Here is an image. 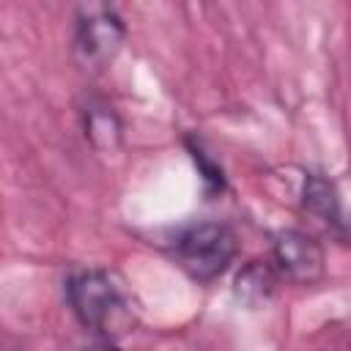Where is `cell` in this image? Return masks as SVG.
I'll return each instance as SVG.
<instances>
[{
	"label": "cell",
	"mask_w": 351,
	"mask_h": 351,
	"mask_svg": "<svg viewBox=\"0 0 351 351\" xmlns=\"http://www.w3.org/2000/svg\"><path fill=\"white\" fill-rule=\"evenodd\" d=\"M66 296H69L74 315L85 326H90L107 337L121 335L129 326L126 302H123L121 291L115 288V282L101 269H88V271L74 274L66 285Z\"/></svg>",
	"instance_id": "1"
},
{
	"label": "cell",
	"mask_w": 351,
	"mask_h": 351,
	"mask_svg": "<svg viewBox=\"0 0 351 351\" xmlns=\"http://www.w3.org/2000/svg\"><path fill=\"white\" fill-rule=\"evenodd\" d=\"M236 236L222 222H200L186 228L176 241V258L200 282L219 277L236 258Z\"/></svg>",
	"instance_id": "2"
},
{
	"label": "cell",
	"mask_w": 351,
	"mask_h": 351,
	"mask_svg": "<svg viewBox=\"0 0 351 351\" xmlns=\"http://www.w3.org/2000/svg\"><path fill=\"white\" fill-rule=\"evenodd\" d=\"M123 38H126V27L115 11L90 8L77 22L74 49L85 69H104L118 55Z\"/></svg>",
	"instance_id": "3"
},
{
	"label": "cell",
	"mask_w": 351,
	"mask_h": 351,
	"mask_svg": "<svg viewBox=\"0 0 351 351\" xmlns=\"http://www.w3.org/2000/svg\"><path fill=\"white\" fill-rule=\"evenodd\" d=\"M274 266L288 280L307 285L324 274V250L313 236L288 228L274 236Z\"/></svg>",
	"instance_id": "4"
},
{
	"label": "cell",
	"mask_w": 351,
	"mask_h": 351,
	"mask_svg": "<svg viewBox=\"0 0 351 351\" xmlns=\"http://www.w3.org/2000/svg\"><path fill=\"white\" fill-rule=\"evenodd\" d=\"M274 282H277V274H274V266L269 261H250L239 277H236V296L241 302H247L250 307L266 302L274 291Z\"/></svg>",
	"instance_id": "5"
},
{
	"label": "cell",
	"mask_w": 351,
	"mask_h": 351,
	"mask_svg": "<svg viewBox=\"0 0 351 351\" xmlns=\"http://www.w3.org/2000/svg\"><path fill=\"white\" fill-rule=\"evenodd\" d=\"M304 208L310 214H315L321 222H340V197L337 189L329 178H324L321 173H310L304 181Z\"/></svg>",
	"instance_id": "6"
},
{
	"label": "cell",
	"mask_w": 351,
	"mask_h": 351,
	"mask_svg": "<svg viewBox=\"0 0 351 351\" xmlns=\"http://www.w3.org/2000/svg\"><path fill=\"white\" fill-rule=\"evenodd\" d=\"M85 137L99 151H112L121 143V123L110 107H90L85 115Z\"/></svg>",
	"instance_id": "7"
},
{
	"label": "cell",
	"mask_w": 351,
	"mask_h": 351,
	"mask_svg": "<svg viewBox=\"0 0 351 351\" xmlns=\"http://www.w3.org/2000/svg\"><path fill=\"white\" fill-rule=\"evenodd\" d=\"M189 154H192L195 165L200 167V176H203V186H206V192H208V195L222 192V189H225V176H222L219 165H214V162L203 154V148H200V145H189Z\"/></svg>",
	"instance_id": "8"
},
{
	"label": "cell",
	"mask_w": 351,
	"mask_h": 351,
	"mask_svg": "<svg viewBox=\"0 0 351 351\" xmlns=\"http://www.w3.org/2000/svg\"><path fill=\"white\" fill-rule=\"evenodd\" d=\"M93 351H118V348H115V346H110V343H104V346H96Z\"/></svg>",
	"instance_id": "9"
}]
</instances>
